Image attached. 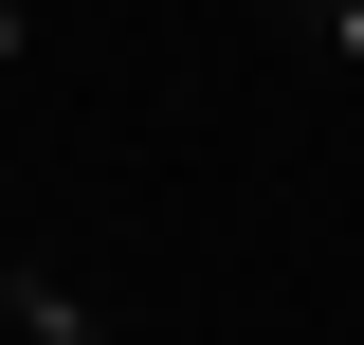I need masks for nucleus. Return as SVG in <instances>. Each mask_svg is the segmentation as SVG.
Wrapping results in <instances>:
<instances>
[{"label": "nucleus", "mask_w": 364, "mask_h": 345, "mask_svg": "<svg viewBox=\"0 0 364 345\" xmlns=\"http://www.w3.org/2000/svg\"><path fill=\"white\" fill-rule=\"evenodd\" d=\"M0 55H18V0H0Z\"/></svg>", "instance_id": "7ed1b4c3"}, {"label": "nucleus", "mask_w": 364, "mask_h": 345, "mask_svg": "<svg viewBox=\"0 0 364 345\" xmlns=\"http://www.w3.org/2000/svg\"><path fill=\"white\" fill-rule=\"evenodd\" d=\"M18 345H109V327H91L73 291H37V273H18Z\"/></svg>", "instance_id": "f257e3e1"}, {"label": "nucleus", "mask_w": 364, "mask_h": 345, "mask_svg": "<svg viewBox=\"0 0 364 345\" xmlns=\"http://www.w3.org/2000/svg\"><path fill=\"white\" fill-rule=\"evenodd\" d=\"M328 37H346V55H364V0H328Z\"/></svg>", "instance_id": "f03ea898"}]
</instances>
